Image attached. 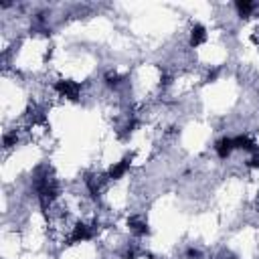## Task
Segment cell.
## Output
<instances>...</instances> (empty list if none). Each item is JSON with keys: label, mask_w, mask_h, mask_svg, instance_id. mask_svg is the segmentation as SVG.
<instances>
[{"label": "cell", "mask_w": 259, "mask_h": 259, "mask_svg": "<svg viewBox=\"0 0 259 259\" xmlns=\"http://www.w3.org/2000/svg\"><path fill=\"white\" fill-rule=\"evenodd\" d=\"M53 89L59 97H63L67 101H79L83 95V85L73 79H57L53 83Z\"/></svg>", "instance_id": "6da1fadb"}, {"label": "cell", "mask_w": 259, "mask_h": 259, "mask_svg": "<svg viewBox=\"0 0 259 259\" xmlns=\"http://www.w3.org/2000/svg\"><path fill=\"white\" fill-rule=\"evenodd\" d=\"M95 235V225L93 223H85V221H79L71 227L69 235H67V245H77V243H85L89 239H93Z\"/></svg>", "instance_id": "7a4b0ae2"}, {"label": "cell", "mask_w": 259, "mask_h": 259, "mask_svg": "<svg viewBox=\"0 0 259 259\" xmlns=\"http://www.w3.org/2000/svg\"><path fill=\"white\" fill-rule=\"evenodd\" d=\"M132 160H134V156H132V154H125L121 160L113 162V166H109V170L105 172L107 180H109V182L121 180V178H123V176L130 172V168H132Z\"/></svg>", "instance_id": "3957f363"}, {"label": "cell", "mask_w": 259, "mask_h": 259, "mask_svg": "<svg viewBox=\"0 0 259 259\" xmlns=\"http://www.w3.org/2000/svg\"><path fill=\"white\" fill-rule=\"evenodd\" d=\"M206 40H208L206 26L200 24V22H194V24L190 26V30H188V45H190L192 49H198V47H202Z\"/></svg>", "instance_id": "277c9868"}, {"label": "cell", "mask_w": 259, "mask_h": 259, "mask_svg": "<svg viewBox=\"0 0 259 259\" xmlns=\"http://www.w3.org/2000/svg\"><path fill=\"white\" fill-rule=\"evenodd\" d=\"M127 231L134 237H146L150 233V227L142 214H132V217H127Z\"/></svg>", "instance_id": "5b68a950"}, {"label": "cell", "mask_w": 259, "mask_h": 259, "mask_svg": "<svg viewBox=\"0 0 259 259\" xmlns=\"http://www.w3.org/2000/svg\"><path fill=\"white\" fill-rule=\"evenodd\" d=\"M233 152H235V142H233V138L223 136V138H219V140L214 142V154H217V158L227 160V158H231Z\"/></svg>", "instance_id": "8992f818"}, {"label": "cell", "mask_w": 259, "mask_h": 259, "mask_svg": "<svg viewBox=\"0 0 259 259\" xmlns=\"http://www.w3.org/2000/svg\"><path fill=\"white\" fill-rule=\"evenodd\" d=\"M257 8H259L257 2H247V0H239V2H235V10H237V14H239L241 18H249Z\"/></svg>", "instance_id": "52a82bcc"}, {"label": "cell", "mask_w": 259, "mask_h": 259, "mask_svg": "<svg viewBox=\"0 0 259 259\" xmlns=\"http://www.w3.org/2000/svg\"><path fill=\"white\" fill-rule=\"evenodd\" d=\"M103 83H105L109 89H119V87L125 83V77L119 75L117 71H107V73L103 75Z\"/></svg>", "instance_id": "ba28073f"}, {"label": "cell", "mask_w": 259, "mask_h": 259, "mask_svg": "<svg viewBox=\"0 0 259 259\" xmlns=\"http://www.w3.org/2000/svg\"><path fill=\"white\" fill-rule=\"evenodd\" d=\"M247 166H249V168H253V170H259V150L251 154V158L247 160Z\"/></svg>", "instance_id": "9c48e42d"}, {"label": "cell", "mask_w": 259, "mask_h": 259, "mask_svg": "<svg viewBox=\"0 0 259 259\" xmlns=\"http://www.w3.org/2000/svg\"><path fill=\"white\" fill-rule=\"evenodd\" d=\"M200 255H202V253H200L198 249H192V247L186 249V259H200Z\"/></svg>", "instance_id": "30bf717a"}, {"label": "cell", "mask_w": 259, "mask_h": 259, "mask_svg": "<svg viewBox=\"0 0 259 259\" xmlns=\"http://www.w3.org/2000/svg\"><path fill=\"white\" fill-rule=\"evenodd\" d=\"M255 202H257V208H259V192H257V198H255Z\"/></svg>", "instance_id": "8fae6325"}]
</instances>
